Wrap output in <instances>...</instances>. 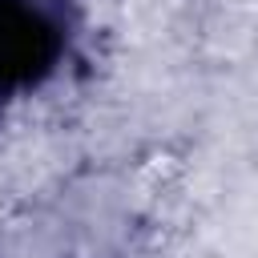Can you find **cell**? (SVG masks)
I'll use <instances>...</instances> for the list:
<instances>
[{"instance_id": "6da1fadb", "label": "cell", "mask_w": 258, "mask_h": 258, "mask_svg": "<svg viewBox=\"0 0 258 258\" xmlns=\"http://www.w3.org/2000/svg\"><path fill=\"white\" fill-rule=\"evenodd\" d=\"M52 28L20 0H0V85L28 81L52 56Z\"/></svg>"}]
</instances>
